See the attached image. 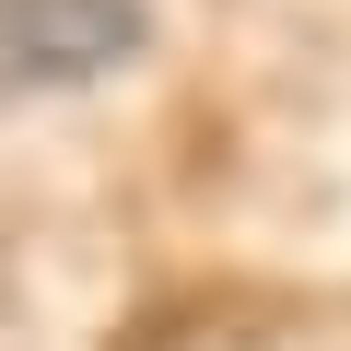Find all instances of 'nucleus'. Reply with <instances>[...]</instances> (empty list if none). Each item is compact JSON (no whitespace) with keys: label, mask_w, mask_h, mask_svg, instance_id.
Returning a JSON list of instances; mask_svg holds the SVG:
<instances>
[{"label":"nucleus","mask_w":351,"mask_h":351,"mask_svg":"<svg viewBox=\"0 0 351 351\" xmlns=\"http://www.w3.org/2000/svg\"><path fill=\"white\" fill-rule=\"evenodd\" d=\"M141 47V0H0V71L12 82H94Z\"/></svg>","instance_id":"nucleus-1"}]
</instances>
